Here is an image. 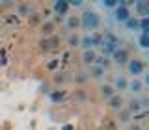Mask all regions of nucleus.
I'll return each mask as SVG.
<instances>
[{"instance_id": "obj_1", "label": "nucleus", "mask_w": 149, "mask_h": 130, "mask_svg": "<svg viewBox=\"0 0 149 130\" xmlns=\"http://www.w3.org/2000/svg\"><path fill=\"white\" fill-rule=\"evenodd\" d=\"M80 28L86 30L88 34H95L97 30L101 28V17L97 11L93 9H86V11L80 15Z\"/></svg>"}, {"instance_id": "obj_2", "label": "nucleus", "mask_w": 149, "mask_h": 130, "mask_svg": "<svg viewBox=\"0 0 149 130\" xmlns=\"http://www.w3.org/2000/svg\"><path fill=\"white\" fill-rule=\"evenodd\" d=\"M102 45V35L101 34H88L80 37V48L82 50H95L97 46Z\"/></svg>"}, {"instance_id": "obj_3", "label": "nucleus", "mask_w": 149, "mask_h": 130, "mask_svg": "<svg viewBox=\"0 0 149 130\" xmlns=\"http://www.w3.org/2000/svg\"><path fill=\"white\" fill-rule=\"evenodd\" d=\"M129 6H130V2H125V0H121V2L118 4V8L114 9V19H116L118 22H121V24H125V22H127L129 19L132 17V13H130Z\"/></svg>"}, {"instance_id": "obj_4", "label": "nucleus", "mask_w": 149, "mask_h": 130, "mask_svg": "<svg viewBox=\"0 0 149 130\" xmlns=\"http://www.w3.org/2000/svg\"><path fill=\"white\" fill-rule=\"evenodd\" d=\"M102 52H104L106 56H112L116 52V50L119 48V41H118V37L116 35H112V34H104L102 35Z\"/></svg>"}, {"instance_id": "obj_5", "label": "nucleus", "mask_w": 149, "mask_h": 130, "mask_svg": "<svg viewBox=\"0 0 149 130\" xmlns=\"http://www.w3.org/2000/svg\"><path fill=\"white\" fill-rule=\"evenodd\" d=\"M127 73H129L132 78H140V76H143V73H146L143 62H142V59H138V58H130V62L127 63Z\"/></svg>"}, {"instance_id": "obj_6", "label": "nucleus", "mask_w": 149, "mask_h": 130, "mask_svg": "<svg viewBox=\"0 0 149 130\" xmlns=\"http://www.w3.org/2000/svg\"><path fill=\"white\" fill-rule=\"evenodd\" d=\"M112 62L118 63V65H127L130 62V54L127 48H123V46H119L118 50H116L114 54H112Z\"/></svg>"}, {"instance_id": "obj_7", "label": "nucleus", "mask_w": 149, "mask_h": 130, "mask_svg": "<svg viewBox=\"0 0 149 130\" xmlns=\"http://www.w3.org/2000/svg\"><path fill=\"white\" fill-rule=\"evenodd\" d=\"M69 0H56V2L52 4V11L58 13V17H67L69 15Z\"/></svg>"}, {"instance_id": "obj_8", "label": "nucleus", "mask_w": 149, "mask_h": 130, "mask_svg": "<svg viewBox=\"0 0 149 130\" xmlns=\"http://www.w3.org/2000/svg\"><path fill=\"white\" fill-rule=\"evenodd\" d=\"M65 28H67L71 34H74L77 30H80V15L69 13V15L65 17Z\"/></svg>"}, {"instance_id": "obj_9", "label": "nucleus", "mask_w": 149, "mask_h": 130, "mask_svg": "<svg viewBox=\"0 0 149 130\" xmlns=\"http://www.w3.org/2000/svg\"><path fill=\"white\" fill-rule=\"evenodd\" d=\"M134 11H136L138 19L149 17V0H138V2H134Z\"/></svg>"}, {"instance_id": "obj_10", "label": "nucleus", "mask_w": 149, "mask_h": 130, "mask_svg": "<svg viewBox=\"0 0 149 130\" xmlns=\"http://www.w3.org/2000/svg\"><path fill=\"white\" fill-rule=\"evenodd\" d=\"M104 73H106L104 67H101L99 63H93L91 67H90V71H88V76H90V78H95V80H101V78L104 76Z\"/></svg>"}, {"instance_id": "obj_11", "label": "nucleus", "mask_w": 149, "mask_h": 130, "mask_svg": "<svg viewBox=\"0 0 149 130\" xmlns=\"http://www.w3.org/2000/svg\"><path fill=\"white\" fill-rule=\"evenodd\" d=\"M108 104H110V108H112V110L119 111V110H123L125 100H123V97H121V95H118V93H116L112 99H108Z\"/></svg>"}, {"instance_id": "obj_12", "label": "nucleus", "mask_w": 149, "mask_h": 130, "mask_svg": "<svg viewBox=\"0 0 149 130\" xmlns=\"http://www.w3.org/2000/svg\"><path fill=\"white\" fill-rule=\"evenodd\" d=\"M82 63H86V65L97 63V52L95 50H84L82 52Z\"/></svg>"}, {"instance_id": "obj_13", "label": "nucleus", "mask_w": 149, "mask_h": 130, "mask_svg": "<svg viewBox=\"0 0 149 130\" xmlns=\"http://www.w3.org/2000/svg\"><path fill=\"white\" fill-rule=\"evenodd\" d=\"M114 89H116V93H121V91H127L129 89V80L125 76H118L116 78V82H114Z\"/></svg>"}, {"instance_id": "obj_14", "label": "nucleus", "mask_w": 149, "mask_h": 130, "mask_svg": "<svg viewBox=\"0 0 149 130\" xmlns=\"http://www.w3.org/2000/svg\"><path fill=\"white\" fill-rule=\"evenodd\" d=\"M127 110L130 111V115L140 113V111H142V104H140V99H130V100H129V104H127Z\"/></svg>"}, {"instance_id": "obj_15", "label": "nucleus", "mask_w": 149, "mask_h": 130, "mask_svg": "<svg viewBox=\"0 0 149 130\" xmlns=\"http://www.w3.org/2000/svg\"><path fill=\"white\" fill-rule=\"evenodd\" d=\"M142 89H143V84H142V80L140 78H132V80L129 82V91H132V93H142Z\"/></svg>"}, {"instance_id": "obj_16", "label": "nucleus", "mask_w": 149, "mask_h": 130, "mask_svg": "<svg viewBox=\"0 0 149 130\" xmlns=\"http://www.w3.org/2000/svg\"><path fill=\"white\" fill-rule=\"evenodd\" d=\"M101 95L104 97V99H112V97L116 95V89L112 84H102L101 86Z\"/></svg>"}, {"instance_id": "obj_17", "label": "nucleus", "mask_w": 149, "mask_h": 130, "mask_svg": "<svg viewBox=\"0 0 149 130\" xmlns=\"http://www.w3.org/2000/svg\"><path fill=\"white\" fill-rule=\"evenodd\" d=\"M67 45L71 46V48H78L80 46V35L74 32V34H69L67 35Z\"/></svg>"}, {"instance_id": "obj_18", "label": "nucleus", "mask_w": 149, "mask_h": 130, "mask_svg": "<svg viewBox=\"0 0 149 130\" xmlns=\"http://www.w3.org/2000/svg\"><path fill=\"white\" fill-rule=\"evenodd\" d=\"M125 28H127V30H138L140 28V19L132 15L127 22H125Z\"/></svg>"}, {"instance_id": "obj_19", "label": "nucleus", "mask_w": 149, "mask_h": 130, "mask_svg": "<svg viewBox=\"0 0 149 130\" xmlns=\"http://www.w3.org/2000/svg\"><path fill=\"white\" fill-rule=\"evenodd\" d=\"M41 34L45 35V39H47L49 35H52V34H54V24H52V22H45V24L41 26Z\"/></svg>"}, {"instance_id": "obj_20", "label": "nucleus", "mask_w": 149, "mask_h": 130, "mask_svg": "<svg viewBox=\"0 0 149 130\" xmlns=\"http://www.w3.org/2000/svg\"><path fill=\"white\" fill-rule=\"evenodd\" d=\"M118 115H119V123H129L130 121V117H132V115H130V111L127 110V108H123V110H119L118 111Z\"/></svg>"}, {"instance_id": "obj_21", "label": "nucleus", "mask_w": 149, "mask_h": 130, "mask_svg": "<svg viewBox=\"0 0 149 130\" xmlns=\"http://www.w3.org/2000/svg\"><path fill=\"white\" fill-rule=\"evenodd\" d=\"M17 11H19V15H21V17H28L32 13V8L28 6V4H19Z\"/></svg>"}, {"instance_id": "obj_22", "label": "nucleus", "mask_w": 149, "mask_h": 130, "mask_svg": "<svg viewBox=\"0 0 149 130\" xmlns=\"http://www.w3.org/2000/svg\"><path fill=\"white\" fill-rule=\"evenodd\" d=\"M138 45L142 46V48H149V34H140V37H138Z\"/></svg>"}, {"instance_id": "obj_23", "label": "nucleus", "mask_w": 149, "mask_h": 130, "mask_svg": "<svg viewBox=\"0 0 149 130\" xmlns=\"http://www.w3.org/2000/svg\"><path fill=\"white\" fill-rule=\"evenodd\" d=\"M118 4H119V0H102L101 6L106 8V9H116V8H118Z\"/></svg>"}, {"instance_id": "obj_24", "label": "nucleus", "mask_w": 149, "mask_h": 130, "mask_svg": "<svg viewBox=\"0 0 149 130\" xmlns=\"http://www.w3.org/2000/svg\"><path fill=\"white\" fill-rule=\"evenodd\" d=\"M138 30H142V34H149V17L140 19V28Z\"/></svg>"}, {"instance_id": "obj_25", "label": "nucleus", "mask_w": 149, "mask_h": 130, "mask_svg": "<svg viewBox=\"0 0 149 130\" xmlns=\"http://www.w3.org/2000/svg\"><path fill=\"white\" fill-rule=\"evenodd\" d=\"M63 97H65L63 91H54L52 95H50V99H52L54 102H60V100H63Z\"/></svg>"}, {"instance_id": "obj_26", "label": "nucleus", "mask_w": 149, "mask_h": 130, "mask_svg": "<svg viewBox=\"0 0 149 130\" xmlns=\"http://www.w3.org/2000/svg\"><path fill=\"white\" fill-rule=\"evenodd\" d=\"M69 6L71 8H84L86 4H84L82 0H69Z\"/></svg>"}, {"instance_id": "obj_27", "label": "nucleus", "mask_w": 149, "mask_h": 130, "mask_svg": "<svg viewBox=\"0 0 149 130\" xmlns=\"http://www.w3.org/2000/svg\"><path fill=\"white\" fill-rule=\"evenodd\" d=\"M140 104H142V110L149 108V97H143V99H140Z\"/></svg>"}, {"instance_id": "obj_28", "label": "nucleus", "mask_w": 149, "mask_h": 130, "mask_svg": "<svg viewBox=\"0 0 149 130\" xmlns=\"http://www.w3.org/2000/svg\"><path fill=\"white\" fill-rule=\"evenodd\" d=\"M142 84H143V87H149V73H143V78H142Z\"/></svg>"}, {"instance_id": "obj_29", "label": "nucleus", "mask_w": 149, "mask_h": 130, "mask_svg": "<svg viewBox=\"0 0 149 130\" xmlns=\"http://www.w3.org/2000/svg\"><path fill=\"white\" fill-rule=\"evenodd\" d=\"M129 130H142V128H140L138 124H130V128H129Z\"/></svg>"}, {"instance_id": "obj_30", "label": "nucleus", "mask_w": 149, "mask_h": 130, "mask_svg": "<svg viewBox=\"0 0 149 130\" xmlns=\"http://www.w3.org/2000/svg\"><path fill=\"white\" fill-rule=\"evenodd\" d=\"M147 52H149V48H147Z\"/></svg>"}]
</instances>
